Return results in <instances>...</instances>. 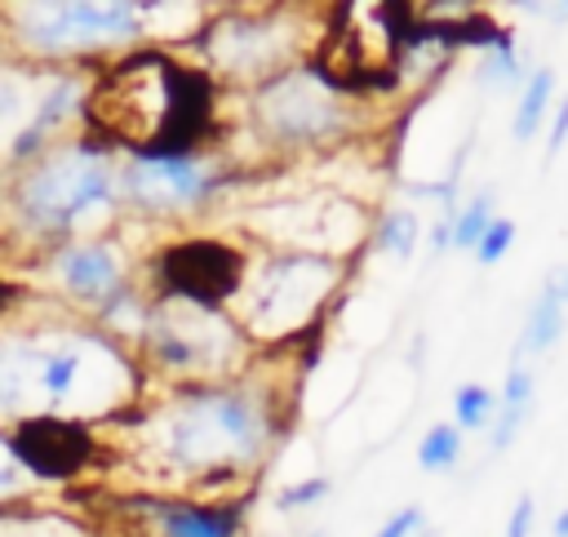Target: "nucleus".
<instances>
[{
	"instance_id": "ddd939ff",
	"label": "nucleus",
	"mask_w": 568,
	"mask_h": 537,
	"mask_svg": "<svg viewBox=\"0 0 568 537\" xmlns=\"http://www.w3.org/2000/svg\"><path fill=\"white\" fill-rule=\"evenodd\" d=\"M217 173L195 155H138L129 164V195L146 209L178 213L213 195Z\"/></svg>"
},
{
	"instance_id": "a211bd4d",
	"label": "nucleus",
	"mask_w": 568,
	"mask_h": 537,
	"mask_svg": "<svg viewBox=\"0 0 568 537\" xmlns=\"http://www.w3.org/2000/svg\"><path fill=\"white\" fill-rule=\"evenodd\" d=\"M550 102H555V67H532L519 84V102H515V115H510V138L515 142H532L541 129H546V115H550Z\"/></svg>"
},
{
	"instance_id": "aec40b11",
	"label": "nucleus",
	"mask_w": 568,
	"mask_h": 537,
	"mask_svg": "<svg viewBox=\"0 0 568 537\" xmlns=\"http://www.w3.org/2000/svg\"><path fill=\"white\" fill-rule=\"evenodd\" d=\"M368 240L382 257H395V262H408L417 240H422V217L413 209H382L377 222L368 226Z\"/></svg>"
},
{
	"instance_id": "cd10ccee",
	"label": "nucleus",
	"mask_w": 568,
	"mask_h": 537,
	"mask_svg": "<svg viewBox=\"0 0 568 537\" xmlns=\"http://www.w3.org/2000/svg\"><path fill=\"white\" fill-rule=\"evenodd\" d=\"M31 475H27V466L18 462V453L0 439V497H9V493H18L22 484H27Z\"/></svg>"
},
{
	"instance_id": "0eeeda50",
	"label": "nucleus",
	"mask_w": 568,
	"mask_h": 537,
	"mask_svg": "<svg viewBox=\"0 0 568 537\" xmlns=\"http://www.w3.org/2000/svg\"><path fill=\"white\" fill-rule=\"evenodd\" d=\"M13 36L36 53H80L133 40L142 31L138 0H9Z\"/></svg>"
},
{
	"instance_id": "f257e3e1",
	"label": "nucleus",
	"mask_w": 568,
	"mask_h": 537,
	"mask_svg": "<svg viewBox=\"0 0 568 537\" xmlns=\"http://www.w3.org/2000/svg\"><path fill=\"white\" fill-rule=\"evenodd\" d=\"M124 359L98 337H27L0 346V408L13 413H106L129 395Z\"/></svg>"
},
{
	"instance_id": "4468645a",
	"label": "nucleus",
	"mask_w": 568,
	"mask_h": 537,
	"mask_svg": "<svg viewBox=\"0 0 568 537\" xmlns=\"http://www.w3.org/2000/svg\"><path fill=\"white\" fill-rule=\"evenodd\" d=\"M532 399H537V373L528 364V355H510V368H506V382L497 391V413L488 422V453H506L519 430L528 426L532 417Z\"/></svg>"
},
{
	"instance_id": "f3484780",
	"label": "nucleus",
	"mask_w": 568,
	"mask_h": 537,
	"mask_svg": "<svg viewBox=\"0 0 568 537\" xmlns=\"http://www.w3.org/2000/svg\"><path fill=\"white\" fill-rule=\"evenodd\" d=\"M244 510L240 506H164L160 528L164 537H240Z\"/></svg>"
},
{
	"instance_id": "20e7f679",
	"label": "nucleus",
	"mask_w": 568,
	"mask_h": 537,
	"mask_svg": "<svg viewBox=\"0 0 568 537\" xmlns=\"http://www.w3.org/2000/svg\"><path fill=\"white\" fill-rule=\"evenodd\" d=\"M204 111H209L204 84L195 75H182L178 67H169L155 53L120 67L98 93V115L115 133H124L133 142H160V151H151V155H173L169 151L173 129H195L204 120Z\"/></svg>"
},
{
	"instance_id": "f8f14e48",
	"label": "nucleus",
	"mask_w": 568,
	"mask_h": 537,
	"mask_svg": "<svg viewBox=\"0 0 568 537\" xmlns=\"http://www.w3.org/2000/svg\"><path fill=\"white\" fill-rule=\"evenodd\" d=\"M248 275V257L222 240H195L169 253V297H186V302H204V306H222L240 293Z\"/></svg>"
},
{
	"instance_id": "c756f323",
	"label": "nucleus",
	"mask_w": 568,
	"mask_h": 537,
	"mask_svg": "<svg viewBox=\"0 0 568 537\" xmlns=\"http://www.w3.org/2000/svg\"><path fill=\"white\" fill-rule=\"evenodd\" d=\"M4 533H9V537H62V533H75V528H67V524H49V519H40V524H9Z\"/></svg>"
},
{
	"instance_id": "7c9ffc66",
	"label": "nucleus",
	"mask_w": 568,
	"mask_h": 537,
	"mask_svg": "<svg viewBox=\"0 0 568 537\" xmlns=\"http://www.w3.org/2000/svg\"><path fill=\"white\" fill-rule=\"evenodd\" d=\"M422 4H426V13H466L479 0H422Z\"/></svg>"
},
{
	"instance_id": "c85d7f7f",
	"label": "nucleus",
	"mask_w": 568,
	"mask_h": 537,
	"mask_svg": "<svg viewBox=\"0 0 568 537\" xmlns=\"http://www.w3.org/2000/svg\"><path fill=\"white\" fill-rule=\"evenodd\" d=\"M546 120H550V129H546V155L555 160L564 151V142H568V98H559L555 115H546Z\"/></svg>"
},
{
	"instance_id": "6ab92c4d",
	"label": "nucleus",
	"mask_w": 568,
	"mask_h": 537,
	"mask_svg": "<svg viewBox=\"0 0 568 537\" xmlns=\"http://www.w3.org/2000/svg\"><path fill=\"white\" fill-rule=\"evenodd\" d=\"M497 217V195H493V186H479V191H470L466 200H457L453 209H448V249H475V240L484 235V226Z\"/></svg>"
},
{
	"instance_id": "5701e85b",
	"label": "nucleus",
	"mask_w": 568,
	"mask_h": 537,
	"mask_svg": "<svg viewBox=\"0 0 568 537\" xmlns=\"http://www.w3.org/2000/svg\"><path fill=\"white\" fill-rule=\"evenodd\" d=\"M497 413V391L484 382H462L453 391V426L457 430H488Z\"/></svg>"
},
{
	"instance_id": "393cba45",
	"label": "nucleus",
	"mask_w": 568,
	"mask_h": 537,
	"mask_svg": "<svg viewBox=\"0 0 568 537\" xmlns=\"http://www.w3.org/2000/svg\"><path fill=\"white\" fill-rule=\"evenodd\" d=\"M515 235H519L515 217H501V213H497V217L484 226V235L475 240V249H470V253H475V262H479V266H497V262L510 253Z\"/></svg>"
},
{
	"instance_id": "423d86ee",
	"label": "nucleus",
	"mask_w": 568,
	"mask_h": 537,
	"mask_svg": "<svg viewBox=\"0 0 568 537\" xmlns=\"http://www.w3.org/2000/svg\"><path fill=\"white\" fill-rule=\"evenodd\" d=\"M346 262L324 257V253H302V249H275L253 280L244 275L240 293V328L257 337H288L315 328L324 315V302L337 293Z\"/></svg>"
},
{
	"instance_id": "4be33fe9",
	"label": "nucleus",
	"mask_w": 568,
	"mask_h": 537,
	"mask_svg": "<svg viewBox=\"0 0 568 537\" xmlns=\"http://www.w3.org/2000/svg\"><path fill=\"white\" fill-rule=\"evenodd\" d=\"M466 453V430H457L453 422H435L422 439H417V466L430 470V475H444L462 462Z\"/></svg>"
},
{
	"instance_id": "6e6552de",
	"label": "nucleus",
	"mask_w": 568,
	"mask_h": 537,
	"mask_svg": "<svg viewBox=\"0 0 568 537\" xmlns=\"http://www.w3.org/2000/svg\"><path fill=\"white\" fill-rule=\"evenodd\" d=\"M248 226L275 249H302L346 262L368 240V209L337 191H306L302 200H271L248 213Z\"/></svg>"
},
{
	"instance_id": "7ed1b4c3",
	"label": "nucleus",
	"mask_w": 568,
	"mask_h": 537,
	"mask_svg": "<svg viewBox=\"0 0 568 537\" xmlns=\"http://www.w3.org/2000/svg\"><path fill=\"white\" fill-rule=\"evenodd\" d=\"M413 18V0H333L306 62L351 98L390 93Z\"/></svg>"
},
{
	"instance_id": "f03ea898",
	"label": "nucleus",
	"mask_w": 568,
	"mask_h": 537,
	"mask_svg": "<svg viewBox=\"0 0 568 537\" xmlns=\"http://www.w3.org/2000/svg\"><path fill=\"white\" fill-rule=\"evenodd\" d=\"M275 439L271 404L257 391H200L173 404L160 426V453L182 470H244Z\"/></svg>"
},
{
	"instance_id": "b1692460",
	"label": "nucleus",
	"mask_w": 568,
	"mask_h": 537,
	"mask_svg": "<svg viewBox=\"0 0 568 537\" xmlns=\"http://www.w3.org/2000/svg\"><path fill=\"white\" fill-rule=\"evenodd\" d=\"M328 493H333V479H328V475H302V479L280 484V493H275V510H280V515H297V510L320 506Z\"/></svg>"
},
{
	"instance_id": "473e14b6",
	"label": "nucleus",
	"mask_w": 568,
	"mask_h": 537,
	"mask_svg": "<svg viewBox=\"0 0 568 537\" xmlns=\"http://www.w3.org/2000/svg\"><path fill=\"white\" fill-rule=\"evenodd\" d=\"M302 537H328V533H324V528H311V533H302Z\"/></svg>"
},
{
	"instance_id": "1a4fd4ad",
	"label": "nucleus",
	"mask_w": 568,
	"mask_h": 537,
	"mask_svg": "<svg viewBox=\"0 0 568 537\" xmlns=\"http://www.w3.org/2000/svg\"><path fill=\"white\" fill-rule=\"evenodd\" d=\"M204 49H209L217 71L262 84L266 75L293 67L297 53H306V18H297L293 9L231 13V18L209 27Z\"/></svg>"
},
{
	"instance_id": "9d476101",
	"label": "nucleus",
	"mask_w": 568,
	"mask_h": 537,
	"mask_svg": "<svg viewBox=\"0 0 568 537\" xmlns=\"http://www.w3.org/2000/svg\"><path fill=\"white\" fill-rule=\"evenodd\" d=\"M27 213L49 226H102L111 213V164L102 151H62L27 182Z\"/></svg>"
},
{
	"instance_id": "dca6fc26",
	"label": "nucleus",
	"mask_w": 568,
	"mask_h": 537,
	"mask_svg": "<svg viewBox=\"0 0 568 537\" xmlns=\"http://www.w3.org/2000/svg\"><path fill=\"white\" fill-rule=\"evenodd\" d=\"M58 275L71 293L80 297H106L120 288V253L106 249V244H84V249H71L62 262H58Z\"/></svg>"
},
{
	"instance_id": "a878e982",
	"label": "nucleus",
	"mask_w": 568,
	"mask_h": 537,
	"mask_svg": "<svg viewBox=\"0 0 568 537\" xmlns=\"http://www.w3.org/2000/svg\"><path fill=\"white\" fill-rule=\"evenodd\" d=\"M422 528H426V510H422L417 501H408V506L390 510V515L377 524V533H373V537H417Z\"/></svg>"
},
{
	"instance_id": "412c9836",
	"label": "nucleus",
	"mask_w": 568,
	"mask_h": 537,
	"mask_svg": "<svg viewBox=\"0 0 568 537\" xmlns=\"http://www.w3.org/2000/svg\"><path fill=\"white\" fill-rule=\"evenodd\" d=\"M528 75L519 49H515V36L493 44V49H479L475 53V84L488 89V93H506V89H519Z\"/></svg>"
},
{
	"instance_id": "2f4dec72",
	"label": "nucleus",
	"mask_w": 568,
	"mask_h": 537,
	"mask_svg": "<svg viewBox=\"0 0 568 537\" xmlns=\"http://www.w3.org/2000/svg\"><path fill=\"white\" fill-rule=\"evenodd\" d=\"M550 537H568V506H564V510L550 519Z\"/></svg>"
},
{
	"instance_id": "39448f33",
	"label": "nucleus",
	"mask_w": 568,
	"mask_h": 537,
	"mask_svg": "<svg viewBox=\"0 0 568 537\" xmlns=\"http://www.w3.org/2000/svg\"><path fill=\"white\" fill-rule=\"evenodd\" d=\"M253 124L271 146L328 151L355 138V98L302 58L253 84Z\"/></svg>"
},
{
	"instance_id": "bb28decb",
	"label": "nucleus",
	"mask_w": 568,
	"mask_h": 537,
	"mask_svg": "<svg viewBox=\"0 0 568 537\" xmlns=\"http://www.w3.org/2000/svg\"><path fill=\"white\" fill-rule=\"evenodd\" d=\"M532 519H537V501H532V493H519L510 515H506V533L501 537H532Z\"/></svg>"
},
{
	"instance_id": "9b49d317",
	"label": "nucleus",
	"mask_w": 568,
	"mask_h": 537,
	"mask_svg": "<svg viewBox=\"0 0 568 537\" xmlns=\"http://www.w3.org/2000/svg\"><path fill=\"white\" fill-rule=\"evenodd\" d=\"M146 328H151V346H155L160 364H169V368L217 373V368L235 364L244 351L240 324H231L217 306L186 302V297H164Z\"/></svg>"
},
{
	"instance_id": "2eb2a0df",
	"label": "nucleus",
	"mask_w": 568,
	"mask_h": 537,
	"mask_svg": "<svg viewBox=\"0 0 568 537\" xmlns=\"http://www.w3.org/2000/svg\"><path fill=\"white\" fill-rule=\"evenodd\" d=\"M568 328V266H555L541 284V293L532 297L528 315H524V333H519V355H546Z\"/></svg>"
}]
</instances>
